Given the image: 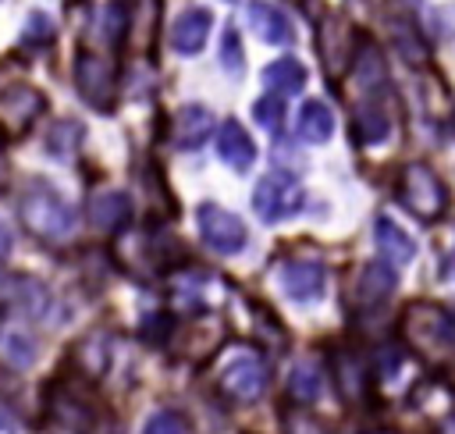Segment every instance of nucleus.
<instances>
[{"label": "nucleus", "mask_w": 455, "mask_h": 434, "mask_svg": "<svg viewBox=\"0 0 455 434\" xmlns=\"http://www.w3.org/2000/svg\"><path fill=\"white\" fill-rule=\"evenodd\" d=\"M156 25H160V0H124L121 32L132 53L146 57L156 46Z\"/></svg>", "instance_id": "9"}, {"label": "nucleus", "mask_w": 455, "mask_h": 434, "mask_svg": "<svg viewBox=\"0 0 455 434\" xmlns=\"http://www.w3.org/2000/svg\"><path fill=\"white\" fill-rule=\"evenodd\" d=\"M249 21H252L256 36L263 43H270V46H284L291 39V25H288V18L274 4H252L249 7Z\"/></svg>", "instance_id": "19"}, {"label": "nucleus", "mask_w": 455, "mask_h": 434, "mask_svg": "<svg viewBox=\"0 0 455 434\" xmlns=\"http://www.w3.org/2000/svg\"><path fill=\"white\" fill-rule=\"evenodd\" d=\"M295 132H299L306 142H327L331 132H334V114H331V107L320 103V100H306V103L299 107Z\"/></svg>", "instance_id": "20"}, {"label": "nucleus", "mask_w": 455, "mask_h": 434, "mask_svg": "<svg viewBox=\"0 0 455 434\" xmlns=\"http://www.w3.org/2000/svg\"><path fill=\"white\" fill-rule=\"evenodd\" d=\"M217 157L231 167V171H249L256 160V142L249 139V132L238 121H224L217 132Z\"/></svg>", "instance_id": "17"}, {"label": "nucleus", "mask_w": 455, "mask_h": 434, "mask_svg": "<svg viewBox=\"0 0 455 434\" xmlns=\"http://www.w3.org/2000/svg\"><path fill=\"white\" fill-rule=\"evenodd\" d=\"M0 356H4L11 366L25 370V366H32V359H36V342H32L28 334H21V331H0Z\"/></svg>", "instance_id": "25"}, {"label": "nucleus", "mask_w": 455, "mask_h": 434, "mask_svg": "<svg viewBox=\"0 0 455 434\" xmlns=\"http://www.w3.org/2000/svg\"><path fill=\"white\" fill-rule=\"evenodd\" d=\"M252 114H256V121L263 125V128H270V132H281V121H284V107H281V100L274 96H263L256 107H252Z\"/></svg>", "instance_id": "31"}, {"label": "nucleus", "mask_w": 455, "mask_h": 434, "mask_svg": "<svg viewBox=\"0 0 455 434\" xmlns=\"http://www.w3.org/2000/svg\"><path fill=\"white\" fill-rule=\"evenodd\" d=\"M402 334L409 349L423 359H451L455 356V313L434 302H412L402 313Z\"/></svg>", "instance_id": "1"}, {"label": "nucleus", "mask_w": 455, "mask_h": 434, "mask_svg": "<svg viewBox=\"0 0 455 434\" xmlns=\"http://www.w3.org/2000/svg\"><path fill=\"white\" fill-rule=\"evenodd\" d=\"M75 89H78V96H82L89 107L110 114L114 103H117V75H114V60L103 57V53H89V50H82V53L75 57Z\"/></svg>", "instance_id": "5"}, {"label": "nucleus", "mask_w": 455, "mask_h": 434, "mask_svg": "<svg viewBox=\"0 0 455 434\" xmlns=\"http://www.w3.org/2000/svg\"><path fill=\"white\" fill-rule=\"evenodd\" d=\"M220 64H224L231 75L242 71V39H238L235 28H224V36H220Z\"/></svg>", "instance_id": "30"}, {"label": "nucleus", "mask_w": 455, "mask_h": 434, "mask_svg": "<svg viewBox=\"0 0 455 434\" xmlns=\"http://www.w3.org/2000/svg\"><path fill=\"white\" fill-rule=\"evenodd\" d=\"M18 217H21V224H25L36 238H43V242H64V238L75 235V213H71V206H68L64 196H60L53 185H46V181H32V185L21 192V199H18Z\"/></svg>", "instance_id": "2"}, {"label": "nucleus", "mask_w": 455, "mask_h": 434, "mask_svg": "<svg viewBox=\"0 0 455 434\" xmlns=\"http://www.w3.org/2000/svg\"><path fill=\"white\" fill-rule=\"evenodd\" d=\"M391 43L402 50V57L405 60H412V64H427V46H423V39L416 36V28L409 25V21H391Z\"/></svg>", "instance_id": "26"}, {"label": "nucleus", "mask_w": 455, "mask_h": 434, "mask_svg": "<svg viewBox=\"0 0 455 434\" xmlns=\"http://www.w3.org/2000/svg\"><path fill=\"white\" fill-rule=\"evenodd\" d=\"M320 43H323V64L331 75H341L355 60V36L345 18H338V14L327 18L320 28Z\"/></svg>", "instance_id": "12"}, {"label": "nucleus", "mask_w": 455, "mask_h": 434, "mask_svg": "<svg viewBox=\"0 0 455 434\" xmlns=\"http://www.w3.org/2000/svg\"><path fill=\"white\" fill-rule=\"evenodd\" d=\"M78 135H82V125L78 121H60V125H53V132H50V153H57V157H68L75 146H78Z\"/></svg>", "instance_id": "27"}, {"label": "nucleus", "mask_w": 455, "mask_h": 434, "mask_svg": "<svg viewBox=\"0 0 455 434\" xmlns=\"http://www.w3.org/2000/svg\"><path fill=\"white\" fill-rule=\"evenodd\" d=\"M352 64H355V78H359L363 96H377V92L384 89V82H387V68H384L380 50H377L373 43H366L363 53H355Z\"/></svg>", "instance_id": "23"}, {"label": "nucleus", "mask_w": 455, "mask_h": 434, "mask_svg": "<svg viewBox=\"0 0 455 434\" xmlns=\"http://www.w3.org/2000/svg\"><path fill=\"white\" fill-rule=\"evenodd\" d=\"M210 25H213V14L206 7H185L171 25V46L181 57L199 53L206 46V39H210Z\"/></svg>", "instance_id": "10"}, {"label": "nucleus", "mask_w": 455, "mask_h": 434, "mask_svg": "<svg viewBox=\"0 0 455 434\" xmlns=\"http://www.w3.org/2000/svg\"><path fill=\"white\" fill-rule=\"evenodd\" d=\"M85 217L96 231H121L132 217V199L117 189H103V192H92L89 203H85Z\"/></svg>", "instance_id": "11"}, {"label": "nucleus", "mask_w": 455, "mask_h": 434, "mask_svg": "<svg viewBox=\"0 0 455 434\" xmlns=\"http://www.w3.org/2000/svg\"><path fill=\"white\" fill-rule=\"evenodd\" d=\"M43 107L46 100L36 85H28L25 78H4V68H0V135L4 139L28 132V125L39 117Z\"/></svg>", "instance_id": "4"}, {"label": "nucleus", "mask_w": 455, "mask_h": 434, "mask_svg": "<svg viewBox=\"0 0 455 434\" xmlns=\"http://www.w3.org/2000/svg\"><path fill=\"white\" fill-rule=\"evenodd\" d=\"M291 434H323L313 420H291Z\"/></svg>", "instance_id": "32"}, {"label": "nucleus", "mask_w": 455, "mask_h": 434, "mask_svg": "<svg viewBox=\"0 0 455 434\" xmlns=\"http://www.w3.org/2000/svg\"><path fill=\"white\" fill-rule=\"evenodd\" d=\"M263 82L277 96H295L306 85V68L299 60H291V57H281V60H270L263 68Z\"/></svg>", "instance_id": "21"}, {"label": "nucleus", "mask_w": 455, "mask_h": 434, "mask_svg": "<svg viewBox=\"0 0 455 434\" xmlns=\"http://www.w3.org/2000/svg\"><path fill=\"white\" fill-rule=\"evenodd\" d=\"M331 370H334V384L345 398H363V388H366V377H363V359L348 349H338L331 356Z\"/></svg>", "instance_id": "22"}, {"label": "nucleus", "mask_w": 455, "mask_h": 434, "mask_svg": "<svg viewBox=\"0 0 455 434\" xmlns=\"http://www.w3.org/2000/svg\"><path fill=\"white\" fill-rule=\"evenodd\" d=\"M0 434H18V420L7 409H0Z\"/></svg>", "instance_id": "33"}, {"label": "nucleus", "mask_w": 455, "mask_h": 434, "mask_svg": "<svg viewBox=\"0 0 455 434\" xmlns=\"http://www.w3.org/2000/svg\"><path fill=\"white\" fill-rule=\"evenodd\" d=\"M142 434H185V420H181L174 409H156V413L146 420Z\"/></svg>", "instance_id": "28"}, {"label": "nucleus", "mask_w": 455, "mask_h": 434, "mask_svg": "<svg viewBox=\"0 0 455 434\" xmlns=\"http://www.w3.org/2000/svg\"><path fill=\"white\" fill-rule=\"evenodd\" d=\"M7 253H11V228L0 221V260H4Z\"/></svg>", "instance_id": "34"}, {"label": "nucleus", "mask_w": 455, "mask_h": 434, "mask_svg": "<svg viewBox=\"0 0 455 434\" xmlns=\"http://www.w3.org/2000/svg\"><path fill=\"white\" fill-rule=\"evenodd\" d=\"M352 135L363 146H377V142H384L391 135V117H387L380 96H363V103L352 114Z\"/></svg>", "instance_id": "15"}, {"label": "nucleus", "mask_w": 455, "mask_h": 434, "mask_svg": "<svg viewBox=\"0 0 455 434\" xmlns=\"http://www.w3.org/2000/svg\"><path fill=\"white\" fill-rule=\"evenodd\" d=\"M441 434H455V416H451V420H444V427H441Z\"/></svg>", "instance_id": "35"}, {"label": "nucleus", "mask_w": 455, "mask_h": 434, "mask_svg": "<svg viewBox=\"0 0 455 434\" xmlns=\"http://www.w3.org/2000/svg\"><path fill=\"white\" fill-rule=\"evenodd\" d=\"M196 221H199L203 242H206L213 253H220V256L242 253L245 242H249V228L242 224V217L231 213V210H224V206H217V203H203L199 213H196Z\"/></svg>", "instance_id": "8"}, {"label": "nucleus", "mask_w": 455, "mask_h": 434, "mask_svg": "<svg viewBox=\"0 0 455 434\" xmlns=\"http://www.w3.org/2000/svg\"><path fill=\"white\" fill-rule=\"evenodd\" d=\"M302 206V189L295 181V174L288 171H270L256 181V192H252V210L263 217V221H284L291 213H299Z\"/></svg>", "instance_id": "7"}, {"label": "nucleus", "mask_w": 455, "mask_h": 434, "mask_svg": "<svg viewBox=\"0 0 455 434\" xmlns=\"http://www.w3.org/2000/svg\"><path fill=\"white\" fill-rule=\"evenodd\" d=\"M373 238H377V249L384 253V263H391V267H405V263L416 260V238H412L402 224H395L391 217H377V224H373Z\"/></svg>", "instance_id": "14"}, {"label": "nucleus", "mask_w": 455, "mask_h": 434, "mask_svg": "<svg viewBox=\"0 0 455 434\" xmlns=\"http://www.w3.org/2000/svg\"><path fill=\"white\" fill-rule=\"evenodd\" d=\"M398 199L419 221H437L448 210V189L427 164H405L398 174Z\"/></svg>", "instance_id": "3"}, {"label": "nucleus", "mask_w": 455, "mask_h": 434, "mask_svg": "<svg viewBox=\"0 0 455 434\" xmlns=\"http://www.w3.org/2000/svg\"><path fill=\"white\" fill-rule=\"evenodd\" d=\"M217 388H220L228 398H235V402H256V398L267 391V366H263V359H259L252 349L235 352V356L220 366Z\"/></svg>", "instance_id": "6"}, {"label": "nucleus", "mask_w": 455, "mask_h": 434, "mask_svg": "<svg viewBox=\"0 0 455 434\" xmlns=\"http://www.w3.org/2000/svg\"><path fill=\"white\" fill-rule=\"evenodd\" d=\"M370 434H395V430H370Z\"/></svg>", "instance_id": "36"}, {"label": "nucleus", "mask_w": 455, "mask_h": 434, "mask_svg": "<svg viewBox=\"0 0 455 434\" xmlns=\"http://www.w3.org/2000/svg\"><path fill=\"white\" fill-rule=\"evenodd\" d=\"M25 43L28 46H43V43H53V21L46 18V14H28V25H25Z\"/></svg>", "instance_id": "29"}, {"label": "nucleus", "mask_w": 455, "mask_h": 434, "mask_svg": "<svg viewBox=\"0 0 455 434\" xmlns=\"http://www.w3.org/2000/svg\"><path fill=\"white\" fill-rule=\"evenodd\" d=\"M281 288L295 302H313L323 292V267L313 260H288L281 263Z\"/></svg>", "instance_id": "13"}, {"label": "nucleus", "mask_w": 455, "mask_h": 434, "mask_svg": "<svg viewBox=\"0 0 455 434\" xmlns=\"http://www.w3.org/2000/svg\"><path fill=\"white\" fill-rule=\"evenodd\" d=\"M213 135V110L203 103H185L174 114V142L181 149H196Z\"/></svg>", "instance_id": "16"}, {"label": "nucleus", "mask_w": 455, "mask_h": 434, "mask_svg": "<svg viewBox=\"0 0 455 434\" xmlns=\"http://www.w3.org/2000/svg\"><path fill=\"white\" fill-rule=\"evenodd\" d=\"M395 285H398V277H395L391 263H384V260L366 263L355 274V302L359 306H380L395 292Z\"/></svg>", "instance_id": "18"}, {"label": "nucleus", "mask_w": 455, "mask_h": 434, "mask_svg": "<svg viewBox=\"0 0 455 434\" xmlns=\"http://www.w3.org/2000/svg\"><path fill=\"white\" fill-rule=\"evenodd\" d=\"M288 391L295 402H316L323 395V370L313 359H302L288 377Z\"/></svg>", "instance_id": "24"}]
</instances>
